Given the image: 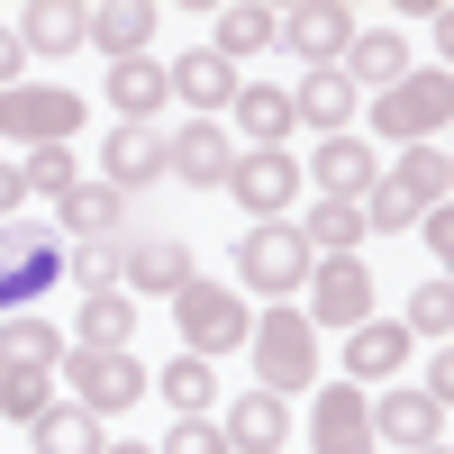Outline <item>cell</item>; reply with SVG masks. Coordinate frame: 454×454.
I'll return each mask as SVG.
<instances>
[{
    "label": "cell",
    "instance_id": "cell-1",
    "mask_svg": "<svg viewBox=\"0 0 454 454\" xmlns=\"http://www.w3.org/2000/svg\"><path fill=\"white\" fill-rule=\"evenodd\" d=\"M445 192H454L445 145H409L391 173H372V192H364V227H419L427 209H445Z\"/></svg>",
    "mask_w": 454,
    "mask_h": 454
},
{
    "label": "cell",
    "instance_id": "cell-2",
    "mask_svg": "<svg viewBox=\"0 0 454 454\" xmlns=\"http://www.w3.org/2000/svg\"><path fill=\"white\" fill-rule=\"evenodd\" d=\"M246 355H254V382L273 391V400H300V391H318V327L300 318V309H273V318H254V327H246Z\"/></svg>",
    "mask_w": 454,
    "mask_h": 454
},
{
    "label": "cell",
    "instance_id": "cell-3",
    "mask_svg": "<svg viewBox=\"0 0 454 454\" xmlns=\"http://www.w3.org/2000/svg\"><path fill=\"white\" fill-rule=\"evenodd\" d=\"M55 282H64V246H55V227H36V218H0V318H27Z\"/></svg>",
    "mask_w": 454,
    "mask_h": 454
},
{
    "label": "cell",
    "instance_id": "cell-4",
    "mask_svg": "<svg viewBox=\"0 0 454 454\" xmlns=\"http://www.w3.org/2000/svg\"><path fill=\"white\" fill-rule=\"evenodd\" d=\"M64 382H73V409L109 419V409H137L155 391V372L137 364V346H64Z\"/></svg>",
    "mask_w": 454,
    "mask_h": 454
},
{
    "label": "cell",
    "instance_id": "cell-5",
    "mask_svg": "<svg viewBox=\"0 0 454 454\" xmlns=\"http://www.w3.org/2000/svg\"><path fill=\"white\" fill-rule=\"evenodd\" d=\"M237 282L263 291L273 309H282L291 291H309V246H300V227H291V218H254L246 237H237Z\"/></svg>",
    "mask_w": 454,
    "mask_h": 454
},
{
    "label": "cell",
    "instance_id": "cell-6",
    "mask_svg": "<svg viewBox=\"0 0 454 454\" xmlns=\"http://www.w3.org/2000/svg\"><path fill=\"white\" fill-rule=\"evenodd\" d=\"M173 318H182V355H200V364L237 355V346H246V327H254V318H246V300L227 291V282H200V273L173 291Z\"/></svg>",
    "mask_w": 454,
    "mask_h": 454
},
{
    "label": "cell",
    "instance_id": "cell-7",
    "mask_svg": "<svg viewBox=\"0 0 454 454\" xmlns=\"http://www.w3.org/2000/svg\"><path fill=\"white\" fill-rule=\"evenodd\" d=\"M445 119H454V73H445V64L409 73V82H391L382 100H372V128L400 137V145H436V137H445Z\"/></svg>",
    "mask_w": 454,
    "mask_h": 454
},
{
    "label": "cell",
    "instance_id": "cell-8",
    "mask_svg": "<svg viewBox=\"0 0 454 454\" xmlns=\"http://www.w3.org/2000/svg\"><path fill=\"white\" fill-rule=\"evenodd\" d=\"M73 128H82V100H73L64 82L46 91V82H19V91H0V137H19L27 155L36 145H64Z\"/></svg>",
    "mask_w": 454,
    "mask_h": 454
},
{
    "label": "cell",
    "instance_id": "cell-9",
    "mask_svg": "<svg viewBox=\"0 0 454 454\" xmlns=\"http://www.w3.org/2000/svg\"><path fill=\"white\" fill-rule=\"evenodd\" d=\"M300 318H309V327H336V336L364 327V318H372V273H364L355 254L309 263V309H300Z\"/></svg>",
    "mask_w": 454,
    "mask_h": 454
},
{
    "label": "cell",
    "instance_id": "cell-10",
    "mask_svg": "<svg viewBox=\"0 0 454 454\" xmlns=\"http://www.w3.org/2000/svg\"><path fill=\"white\" fill-rule=\"evenodd\" d=\"M227 164H237V137H227L218 119H182L164 137V173L192 182V192H227Z\"/></svg>",
    "mask_w": 454,
    "mask_h": 454
},
{
    "label": "cell",
    "instance_id": "cell-11",
    "mask_svg": "<svg viewBox=\"0 0 454 454\" xmlns=\"http://www.w3.org/2000/svg\"><path fill=\"white\" fill-rule=\"evenodd\" d=\"M282 55H300L309 73H327V64H346V46H355V19L336 10V0H300V10H282V36H273Z\"/></svg>",
    "mask_w": 454,
    "mask_h": 454
},
{
    "label": "cell",
    "instance_id": "cell-12",
    "mask_svg": "<svg viewBox=\"0 0 454 454\" xmlns=\"http://www.w3.org/2000/svg\"><path fill=\"white\" fill-rule=\"evenodd\" d=\"M227 192H237L254 218H282L300 200V164L282 155V145H237V164H227Z\"/></svg>",
    "mask_w": 454,
    "mask_h": 454
},
{
    "label": "cell",
    "instance_id": "cell-13",
    "mask_svg": "<svg viewBox=\"0 0 454 454\" xmlns=\"http://www.w3.org/2000/svg\"><path fill=\"white\" fill-rule=\"evenodd\" d=\"M309 445L318 454H372V400L355 382H327L318 409H309Z\"/></svg>",
    "mask_w": 454,
    "mask_h": 454
},
{
    "label": "cell",
    "instance_id": "cell-14",
    "mask_svg": "<svg viewBox=\"0 0 454 454\" xmlns=\"http://www.w3.org/2000/svg\"><path fill=\"white\" fill-rule=\"evenodd\" d=\"M372 445H391V454H427L445 445V409L427 391H391V400H372Z\"/></svg>",
    "mask_w": 454,
    "mask_h": 454
},
{
    "label": "cell",
    "instance_id": "cell-15",
    "mask_svg": "<svg viewBox=\"0 0 454 454\" xmlns=\"http://www.w3.org/2000/svg\"><path fill=\"white\" fill-rule=\"evenodd\" d=\"M164 91H173L182 109H192V119H218V109L237 100V64H218L209 46H192L182 64H164Z\"/></svg>",
    "mask_w": 454,
    "mask_h": 454
},
{
    "label": "cell",
    "instance_id": "cell-16",
    "mask_svg": "<svg viewBox=\"0 0 454 454\" xmlns=\"http://www.w3.org/2000/svg\"><path fill=\"white\" fill-rule=\"evenodd\" d=\"M218 436H227V454H282V436H291V400H273V391L227 400Z\"/></svg>",
    "mask_w": 454,
    "mask_h": 454
},
{
    "label": "cell",
    "instance_id": "cell-17",
    "mask_svg": "<svg viewBox=\"0 0 454 454\" xmlns=\"http://www.w3.org/2000/svg\"><path fill=\"white\" fill-rule=\"evenodd\" d=\"M355 109H364V100H355V82H346L336 64H327V73H300V91H291V119H300V128H327V137H355Z\"/></svg>",
    "mask_w": 454,
    "mask_h": 454
},
{
    "label": "cell",
    "instance_id": "cell-18",
    "mask_svg": "<svg viewBox=\"0 0 454 454\" xmlns=\"http://www.w3.org/2000/svg\"><path fill=\"white\" fill-rule=\"evenodd\" d=\"M145 36H155V0H109V10H82V46H100L109 64L145 55Z\"/></svg>",
    "mask_w": 454,
    "mask_h": 454
},
{
    "label": "cell",
    "instance_id": "cell-19",
    "mask_svg": "<svg viewBox=\"0 0 454 454\" xmlns=\"http://www.w3.org/2000/svg\"><path fill=\"white\" fill-rule=\"evenodd\" d=\"M100 173H109V192H145V182H164V128H109V155H100Z\"/></svg>",
    "mask_w": 454,
    "mask_h": 454
},
{
    "label": "cell",
    "instance_id": "cell-20",
    "mask_svg": "<svg viewBox=\"0 0 454 454\" xmlns=\"http://www.w3.org/2000/svg\"><path fill=\"white\" fill-rule=\"evenodd\" d=\"M409 346H419V336H409V327H391V318L346 327V382H391V372L409 364Z\"/></svg>",
    "mask_w": 454,
    "mask_h": 454
},
{
    "label": "cell",
    "instance_id": "cell-21",
    "mask_svg": "<svg viewBox=\"0 0 454 454\" xmlns=\"http://www.w3.org/2000/svg\"><path fill=\"white\" fill-rule=\"evenodd\" d=\"M164 64L155 55H128V64H109V109H119V128H155V109H164Z\"/></svg>",
    "mask_w": 454,
    "mask_h": 454
},
{
    "label": "cell",
    "instance_id": "cell-22",
    "mask_svg": "<svg viewBox=\"0 0 454 454\" xmlns=\"http://www.w3.org/2000/svg\"><path fill=\"white\" fill-rule=\"evenodd\" d=\"M119 218H128V200L109 192V182H73V192L55 200V227L73 246H100V237H119Z\"/></svg>",
    "mask_w": 454,
    "mask_h": 454
},
{
    "label": "cell",
    "instance_id": "cell-23",
    "mask_svg": "<svg viewBox=\"0 0 454 454\" xmlns=\"http://www.w3.org/2000/svg\"><path fill=\"white\" fill-rule=\"evenodd\" d=\"M336 73H346V82L364 91H391V82H409V36H391V27H355V46H346V64H336Z\"/></svg>",
    "mask_w": 454,
    "mask_h": 454
},
{
    "label": "cell",
    "instance_id": "cell-24",
    "mask_svg": "<svg viewBox=\"0 0 454 454\" xmlns=\"http://www.w3.org/2000/svg\"><path fill=\"white\" fill-rule=\"evenodd\" d=\"M300 182H318V200H364V192H372V145H364V137H327L318 164L300 173Z\"/></svg>",
    "mask_w": 454,
    "mask_h": 454
},
{
    "label": "cell",
    "instance_id": "cell-25",
    "mask_svg": "<svg viewBox=\"0 0 454 454\" xmlns=\"http://www.w3.org/2000/svg\"><path fill=\"white\" fill-rule=\"evenodd\" d=\"M182 282H192V246H182V237H137V246H128V300H137V291L173 300Z\"/></svg>",
    "mask_w": 454,
    "mask_h": 454
},
{
    "label": "cell",
    "instance_id": "cell-26",
    "mask_svg": "<svg viewBox=\"0 0 454 454\" xmlns=\"http://www.w3.org/2000/svg\"><path fill=\"white\" fill-rule=\"evenodd\" d=\"M282 36V10H263V0H227L218 10V36H209V55L218 64H246V55H263Z\"/></svg>",
    "mask_w": 454,
    "mask_h": 454
},
{
    "label": "cell",
    "instance_id": "cell-27",
    "mask_svg": "<svg viewBox=\"0 0 454 454\" xmlns=\"http://www.w3.org/2000/svg\"><path fill=\"white\" fill-rule=\"evenodd\" d=\"M372 237L364 227V200H318L309 218H300V246H309V263H336V254H355Z\"/></svg>",
    "mask_w": 454,
    "mask_h": 454
},
{
    "label": "cell",
    "instance_id": "cell-28",
    "mask_svg": "<svg viewBox=\"0 0 454 454\" xmlns=\"http://www.w3.org/2000/svg\"><path fill=\"white\" fill-rule=\"evenodd\" d=\"M10 27H19L27 55H73V46H82V0H27Z\"/></svg>",
    "mask_w": 454,
    "mask_h": 454
},
{
    "label": "cell",
    "instance_id": "cell-29",
    "mask_svg": "<svg viewBox=\"0 0 454 454\" xmlns=\"http://www.w3.org/2000/svg\"><path fill=\"white\" fill-rule=\"evenodd\" d=\"M64 364V336L46 327V318H0V372H55Z\"/></svg>",
    "mask_w": 454,
    "mask_h": 454
},
{
    "label": "cell",
    "instance_id": "cell-30",
    "mask_svg": "<svg viewBox=\"0 0 454 454\" xmlns=\"http://www.w3.org/2000/svg\"><path fill=\"white\" fill-rule=\"evenodd\" d=\"M227 109H237V128L254 137V145H282L300 119H291V91L282 82H237V100H227Z\"/></svg>",
    "mask_w": 454,
    "mask_h": 454
},
{
    "label": "cell",
    "instance_id": "cell-31",
    "mask_svg": "<svg viewBox=\"0 0 454 454\" xmlns=\"http://www.w3.org/2000/svg\"><path fill=\"white\" fill-rule=\"evenodd\" d=\"M27 445H36V454H100V419L64 400V409H46V419L27 427Z\"/></svg>",
    "mask_w": 454,
    "mask_h": 454
},
{
    "label": "cell",
    "instance_id": "cell-32",
    "mask_svg": "<svg viewBox=\"0 0 454 454\" xmlns=\"http://www.w3.org/2000/svg\"><path fill=\"white\" fill-rule=\"evenodd\" d=\"M73 327H82L73 346H128V336H137V300H128V291H91Z\"/></svg>",
    "mask_w": 454,
    "mask_h": 454
},
{
    "label": "cell",
    "instance_id": "cell-33",
    "mask_svg": "<svg viewBox=\"0 0 454 454\" xmlns=\"http://www.w3.org/2000/svg\"><path fill=\"white\" fill-rule=\"evenodd\" d=\"M64 273L82 282V300H91V291H128V246H119V237H100V246H64Z\"/></svg>",
    "mask_w": 454,
    "mask_h": 454
},
{
    "label": "cell",
    "instance_id": "cell-34",
    "mask_svg": "<svg viewBox=\"0 0 454 454\" xmlns=\"http://www.w3.org/2000/svg\"><path fill=\"white\" fill-rule=\"evenodd\" d=\"M155 391L182 409V419H209V400H218V372H209L200 355H173V364L155 372Z\"/></svg>",
    "mask_w": 454,
    "mask_h": 454
},
{
    "label": "cell",
    "instance_id": "cell-35",
    "mask_svg": "<svg viewBox=\"0 0 454 454\" xmlns=\"http://www.w3.org/2000/svg\"><path fill=\"white\" fill-rule=\"evenodd\" d=\"M46 409H55V372H0V419L36 427Z\"/></svg>",
    "mask_w": 454,
    "mask_h": 454
},
{
    "label": "cell",
    "instance_id": "cell-36",
    "mask_svg": "<svg viewBox=\"0 0 454 454\" xmlns=\"http://www.w3.org/2000/svg\"><path fill=\"white\" fill-rule=\"evenodd\" d=\"M19 173H27V192H46V200H64L73 182H82V164H73V145H36V155H27Z\"/></svg>",
    "mask_w": 454,
    "mask_h": 454
},
{
    "label": "cell",
    "instance_id": "cell-37",
    "mask_svg": "<svg viewBox=\"0 0 454 454\" xmlns=\"http://www.w3.org/2000/svg\"><path fill=\"white\" fill-rule=\"evenodd\" d=\"M409 336H445L454 327V282L436 273V282H419V300H409V318H400Z\"/></svg>",
    "mask_w": 454,
    "mask_h": 454
},
{
    "label": "cell",
    "instance_id": "cell-38",
    "mask_svg": "<svg viewBox=\"0 0 454 454\" xmlns=\"http://www.w3.org/2000/svg\"><path fill=\"white\" fill-rule=\"evenodd\" d=\"M155 454H227V436H218V419H173V436Z\"/></svg>",
    "mask_w": 454,
    "mask_h": 454
},
{
    "label": "cell",
    "instance_id": "cell-39",
    "mask_svg": "<svg viewBox=\"0 0 454 454\" xmlns=\"http://www.w3.org/2000/svg\"><path fill=\"white\" fill-rule=\"evenodd\" d=\"M19 73H27V46H19V27L0 19V91H19Z\"/></svg>",
    "mask_w": 454,
    "mask_h": 454
},
{
    "label": "cell",
    "instance_id": "cell-40",
    "mask_svg": "<svg viewBox=\"0 0 454 454\" xmlns=\"http://www.w3.org/2000/svg\"><path fill=\"white\" fill-rule=\"evenodd\" d=\"M19 200H27V173H19V164H0V218H19Z\"/></svg>",
    "mask_w": 454,
    "mask_h": 454
},
{
    "label": "cell",
    "instance_id": "cell-41",
    "mask_svg": "<svg viewBox=\"0 0 454 454\" xmlns=\"http://www.w3.org/2000/svg\"><path fill=\"white\" fill-rule=\"evenodd\" d=\"M100 454H155V445H137V436H128V445H100Z\"/></svg>",
    "mask_w": 454,
    "mask_h": 454
},
{
    "label": "cell",
    "instance_id": "cell-42",
    "mask_svg": "<svg viewBox=\"0 0 454 454\" xmlns=\"http://www.w3.org/2000/svg\"><path fill=\"white\" fill-rule=\"evenodd\" d=\"M427 454H445V445H427Z\"/></svg>",
    "mask_w": 454,
    "mask_h": 454
}]
</instances>
